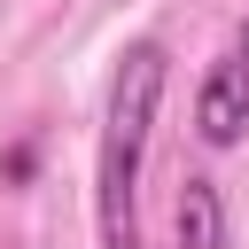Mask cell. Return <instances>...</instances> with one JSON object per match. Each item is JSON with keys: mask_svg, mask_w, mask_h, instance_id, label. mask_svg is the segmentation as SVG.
<instances>
[{"mask_svg": "<svg viewBox=\"0 0 249 249\" xmlns=\"http://www.w3.org/2000/svg\"><path fill=\"white\" fill-rule=\"evenodd\" d=\"M163 86H171L163 39H132L117 54L109 117H101V148H93V226H101V249H140L132 202H140V163H148V132H156Z\"/></svg>", "mask_w": 249, "mask_h": 249, "instance_id": "obj_1", "label": "cell"}, {"mask_svg": "<svg viewBox=\"0 0 249 249\" xmlns=\"http://www.w3.org/2000/svg\"><path fill=\"white\" fill-rule=\"evenodd\" d=\"M195 132L202 148H241L249 140V62L241 54H218L202 93H195Z\"/></svg>", "mask_w": 249, "mask_h": 249, "instance_id": "obj_2", "label": "cell"}, {"mask_svg": "<svg viewBox=\"0 0 249 249\" xmlns=\"http://www.w3.org/2000/svg\"><path fill=\"white\" fill-rule=\"evenodd\" d=\"M171 249H233V226H226V195H218V179H202V171L179 179V202H171Z\"/></svg>", "mask_w": 249, "mask_h": 249, "instance_id": "obj_3", "label": "cell"}, {"mask_svg": "<svg viewBox=\"0 0 249 249\" xmlns=\"http://www.w3.org/2000/svg\"><path fill=\"white\" fill-rule=\"evenodd\" d=\"M233 54H241V62H249V23H241V39H233Z\"/></svg>", "mask_w": 249, "mask_h": 249, "instance_id": "obj_4", "label": "cell"}]
</instances>
